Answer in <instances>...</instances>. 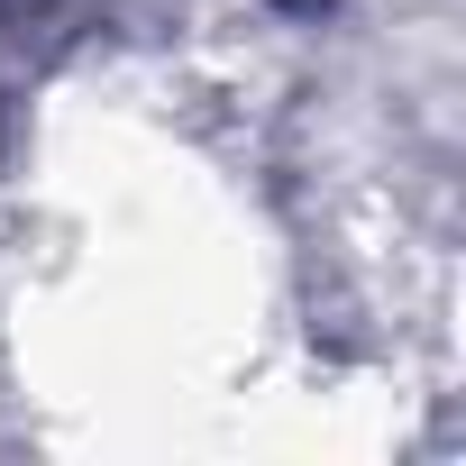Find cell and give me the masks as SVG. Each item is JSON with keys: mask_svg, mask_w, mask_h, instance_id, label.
<instances>
[{"mask_svg": "<svg viewBox=\"0 0 466 466\" xmlns=\"http://www.w3.org/2000/svg\"><path fill=\"white\" fill-rule=\"evenodd\" d=\"M284 10H320V0H284Z\"/></svg>", "mask_w": 466, "mask_h": 466, "instance_id": "obj_1", "label": "cell"}]
</instances>
